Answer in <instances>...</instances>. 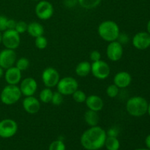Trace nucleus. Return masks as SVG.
Instances as JSON below:
<instances>
[{
	"instance_id": "nucleus-1",
	"label": "nucleus",
	"mask_w": 150,
	"mask_h": 150,
	"mask_svg": "<svg viewBox=\"0 0 150 150\" xmlns=\"http://www.w3.org/2000/svg\"><path fill=\"white\" fill-rule=\"evenodd\" d=\"M106 131L100 126L90 127L81 136V144L86 150H99L105 144Z\"/></svg>"
},
{
	"instance_id": "nucleus-2",
	"label": "nucleus",
	"mask_w": 150,
	"mask_h": 150,
	"mask_svg": "<svg viewBox=\"0 0 150 150\" xmlns=\"http://www.w3.org/2000/svg\"><path fill=\"white\" fill-rule=\"evenodd\" d=\"M98 33L100 38L105 42H113L117 40L120 36V26L114 21H104L98 26Z\"/></svg>"
},
{
	"instance_id": "nucleus-3",
	"label": "nucleus",
	"mask_w": 150,
	"mask_h": 150,
	"mask_svg": "<svg viewBox=\"0 0 150 150\" xmlns=\"http://www.w3.org/2000/svg\"><path fill=\"white\" fill-rule=\"evenodd\" d=\"M148 104L147 100L143 97H132L126 103V111L132 117H141L147 113Z\"/></svg>"
},
{
	"instance_id": "nucleus-4",
	"label": "nucleus",
	"mask_w": 150,
	"mask_h": 150,
	"mask_svg": "<svg viewBox=\"0 0 150 150\" xmlns=\"http://www.w3.org/2000/svg\"><path fill=\"white\" fill-rule=\"evenodd\" d=\"M22 94L19 86L7 84L3 88L0 93V100L4 105H12L18 102Z\"/></svg>"
},
{
	"instance_id": "nucleus-5",
	"label": "nucleus",
	"mask_w": 150,
	"mask_h": 150,
	"mask_svg": "<svg viewBox=\"0 0 150 150\" xmlns=\"http://www.w3.org/2000/svg\"><path fill=\"white\" fill-rule=\"evenodd\" d=\"M57 91L64 96L72 95L78 89L79 83L75 78L65 76L59 79L57 85Z\"/></svg>"
},
{
	"instance_id": "nucleus-6",
	"label": "nucleus",
	"mask_w": 150,
	"mask_h": 150,
	"mask_svg": "<svg viewBox=\"0 0 150 150\" xmlns=\"http://www.w3.org/2000/svg\"><path fill=\"white\" fill-rule=\"evenodd\" d=\"M1 43L5 48L16 50L21 44V35L15 29H7L2 32Z\"/></svg>"
},
{
	"instance_id": "nucleus-7",
	"label": "nucleus",
	"mask_w": 150,
	"mask_h": 150,
	"mask_svg": "<svg viewBox=\"0 0 150 150\" xmlns=\"http://www.w3.org/2000/svg\"><path fill=\"white\" fill-rule=\"evenodd\" d=\"M91 73L98 80H105L110 76L111 67L106 62L100 59L91 63Z\"/></svg>"
},
{
	"instance_id": "nucleus-8",
	"label": "nucleus",
	"mask_w": 150,
	"mask_h": 150,
	"mask_svg": "<svg viewBox=\"0 0 150 150\" xmlns=\"http://www.w3.org/2000/svg\"><path fill=\"white\" fill-rule=\"evenodd\" d=\"M53 4L46 0H40L35 6V14L42 21L49 20L54 15Z\"/></svg>"
},
{
	"instance_id": "nucleus-9",
	"label": "nucleus",
	"mask_w": 150,
	"mask_h": 150,
	"mask_svg": "<svg viewBox=\"0 0 150 150\" xmlns=\"http://www.w3.org/2000/svg\"><path fill=\"white\" fill-rule=\"evenodd\" d=\"M41 79L45 87L54 88L57 86L59 81L60 75L57 69L52 67H48L42 71Z\"/></svg>"
},
{
	"instance_id": "nucleus-10",
	"label": "nucleus",
	"mask_w": 150,
	"mask_h": 150,
	"mask_svg": "<svg viewBox=\"0 0 150 150\" xmlns=\"http://www.w3.org/2000/svg\"><path fill=\"white\" fill-rule=\"evenodd\" d=\"M18 126L17 122L12 119H4L0 121V137L10 139L17 133Z\"/></svg>"
},
{
	"instance_id": "nucleus-11",
	"label": "nucleus",
	"mask_w": 150,
	"mask_h": 150,
	"mask_svg": "<svg viewBox=\"0 0 150 150\" xmlns=\"http://www.w3.org/2000/svg\"><path fill=\"white\" fill-rule=\"evenodd\" d=\"M17 60V54L15 50L5 48L0 51V67L4 70L15 65Z\"/></svg>"
},
{
	"instance_id": "nucleus-12",
	"label": "nucleus",
	"mask_w": 150,
	"mask_h": 150,
	"mask_svg": "<svg viewBox=\"0 0 150 150\" xmlns=\"http://www.w3.org/2000/svg\"><path fill=\"white\" fill-rule=\"evenodd\" d=\"M124 53L123 46L119 41L108 42L106 48V56L111 62H118L122 59Z\"/></svg>"
},
{
	"instance_id": "nucleus-13",
	"label": "nucleus",
	"mask_w": 150,
	"mask_h": 150,
	"mask_svg": "<svg viewBox=\"0 0 150 150\" xmlns=\"http://www.w3.org/2000/svg\"><path fill=\"white\" fill-rule=\"evenodd\" d=\"M20 89L22 95L25 97L34 96L38 90V82L32 77H27L21 81Z\"/></svg>"
},
{
	"instance_id": "nucleus-14",
	"label": "nucleus",
	"mask_w": 150,
	"mask_h": 150,
	"mask_svg": "<svg viewBox=\"0 0 150 150\" xmlns=\"http://www.w3.org/2000/svg\"><path fill=\"white\" fill-rule=\"evenodd\" d=\"M132 43L136 49H146L150 46V35L147 32H138L133 36Z\"/></svg>"
},
{
	"instance_id": "nucleus-15",
	"label": "nucleus",
	"mask_w": 150,
	"mask_h": 150,
	"mask_svg": "<svg viewBox=\"0 0 150 150\" xmlns=\"http://www.w3.org/2000/svg\"><path fill=\"white\" fill-rule=\"evenodd\" d=\"M23 110L29 114H35L40 110V101L34 96L25 97L22 101Z\"/></svg>"
},
{
	"instance_id": "nucleus-16",
	"label": "nucleus",
	"mask_w": 150,
	"mask_h": 150,
	"mask_svg": "<svg viewBox=\"0 0 150 150\" xmlns=\"http://www.w3.org/2000/svg\"><path fill=\"white\" fill-rule=\"evenodd\" d=\"M4 77L7 84L18 85L22 80V72L16 66H13L5 70Z\"/></svg>"
},
{
	"instance_id": "nucleus-17",
	"label": "nucleus",
	"mask_w": 150,
	"mask_h": 150,
	"mask_svg": "<svg viewBox=\"0 0 150 150\" xmlns=\"http://www.w3.org/2000/svg\"><path fill=\"white\" fill-rule=\"evenodd\" d=\"M113 82L119 89H125L130 86L132 82V76L128 72L120 71L116 73L113 79Z\"/></svg>"
},
{
	"instance_id": "nucleus-18",
	"label": "nucleus",
	"mask_w": 150,
	"mask_h": 150,
	"mask_svg": "<svg viewBox=\"0 0 150 150\" xmlns=\"http://www.w3.org/2000/svg\"><path fill=\"white\" fill-rule=\"evenodd\" d=\"M85 104L88 109L96 111V112L102 111L104 107L103 100L96 95H91L86 97Z\"/></svg>"
},
{
	"instance_id": "nucleus-19",
	"label": "nucleus",
	"mask_w": 150,
	"mask_h": 150,
	"mask_svg": "<svg viewBox=\"0 0 150 150\" xmlns=\"http://www.w3.org/2000/svg\"><path fill=\"white\" fill-rule=\"evenodd\" d=\"M29 35L32 38H38V37L42 36L44 35L45 29H44L43 26L41 23H38L37 21L31 22L28 24L27 31Z\"/></svg>"
},
{
	"instance_id": "nucleus-20",
	"label": "nucleus",
	"mask_w": 150,
	"mask_h": 150,
	"mask_svg": "<svg viewBox=\"0 0 150 150\" xmlns=\"http://www.w3.org/2000/svg\"><path fill=\"white\" fill-rule=\"evenodd\" d=\"M84 122L89 127H94V126L98 125L100 117L98 115V112L92 111V110L88 109L83 115Z\"/></svg>"
},
{
	"instance_id": "nucleus-21",
	"label": "nucleus",
	"mask_w": 150,
	"mask_h": 150,
	"mask_svg": "<svg viewBox=\"0 0 150 150\" xmlns=\"http://www.w3.org/2000/svg\"><path fill=\"white\" fill-rule=\"evenodd\" d=\"M76 75L79 77H86L91 73V63L87 61H82L75 68Z\"/></svg>"
},
{
	"instance_id": "nucleus-22",
	"label": "nucleus",
	"mask_w": 150,
	"mask_h": 150,
	"mask_svg": "<svg viewBox=\"0 0 150 150\" xmlns=\"http://www.w3.org/2000/svg\"><path fill=\"white\" fill-rule=\"evenodd\" d=\"M104 146L107 150H119L120 148V142L116 136H107Z\"/></svg>"
},
{
	"instance_id": "nucleus-23",
	"label": "nucleus",
	"mask_w": 150,
	"mask_h": 150,
	"mask_svg": "<svg viewBox=\"0 0 150 150\" xmlns=\"http://www.w3.org/2000/svg\"><path fill=\"white\" fill-rule=\"evenodd\" d=\"M53 93L54 92L51 90V88H44L39 94V100L43 103H49L51 101Z\"/></svg>"
},
{
	"instance_id": "nucleus-24",
	"label": "nucleus",
	"mask_w": 150,
	"mask_h": 150,
	"mask_svg": "<svg viewBox=\"0 0 150 150\" xmlns=\"http://www.w3.org/2000/svg\"><path fill=\"white\" fill-rule=\"evenodd\" d=\"M102 0H77L79 5L86 10L95 8L100 4Z\"/></svg>"
},
{
	"instance_id": "nucleus-25",
	"label": "nucleus",
	"mask_w": 150,
	"mask_h": 150,
	"mask_svg": "<svg viewBox=\"0 0 150 150\" xmlns=\"http://www.w3.org/2000/svg\"><path fill=\"white\" fill-rule=\"evenodd\" d=\"M15 64H16L15 66L21 72L25 71L29 67V60L26 57H21L18 59L16 60V62Z\"/></svg>"
},
{
	"instance_id": "nucleus-26",
	"label": "nucleus",
	"mask_w": 150,
	"mask_h": 150,
	"mask_svg": "<svg viewBox=\"0 0 150 150\" xmlns=\"http://www.w3.org/2000/svg\"><path fill=\"white\" fill-rule=\"evenodd\" d=\"M72 97H73V99L75 102L78 103H85L87 96L83 90H80V89H78L72 95Z\"/></svg>"
},
{
	"instance_id": "nucleus-27",
	"label": "nucleus",
	"mask_w": 150,
	"mask_h": 150,
	"mask_svg": "<svg viewBox=\"0 0 150 150\" xmlns=\"http://www.w3.org/2000/svg\"><path fill=\"white\" fill-rule=\"evenodd\" d=\"M35 45L39 50H44L48 46V40L43 35L38 37L35 40Z\"/></svg>"
},
{
	"instance_id": "nucleus-28",
	"label": "nucleus",
	"mask_w": 150,
	"mask_h": 150,
	"mask_svg": "<svg viewBox=\"0 0 150 150\" xmlns=\"http://www.w3.org/2000/svg\"><path fill=\"white\" fill-rule=\"evenodd\" d=\"M105 92H106V95L108 98H115L116 97L118 96L120 89L114 83H112V84H110L107 86Z\"/></svg>"
},
{
	"instance_id": "nucleus-29",
	"label": "nucleus",
	"mask_w": 150,
	"mask_h": 150,
	"mask_svg": "<svg viewBox=\"0 0 150 150\" xmlns=\"http://www.w3.org/2000/svg\"><path fill=\"white\" fill-rule=\"evenodd\" d=\"M66 146L63 141L55 140L50 144L48 150H65Z\"/></svg>"
},
{
	"instance_id": "nucleus-30",
	"label": "nucleus",
	"mask_w": 150,
	"mask_h": 150,
	"mask_svg": "<svg viewBox=\"0 0 150 150\" xmlns=\"http://www.w3.org/2000/svg\"><path fill=\"white\" fill-rule=\"evenodd\" d=\"M63 97H64V95H62V94L60 93V92H59L58 91H57V92H54L52 98H51V103L54 105L59 106V105H62V103H63V100H64Z\"/></svg>"
},
{
	"instance_id": "nucleus-31",
	"label": "nucleus",
	"mask_w": 150,
	"mask_h": 150,
	"mask_svg": "<svg viewBox=\"0 0 150 150\" xmlns=\"http://www.w3.org/2000/svg\"><path fill=\"white\" fill-rule=\"evenodd\" d=\"M27 26L28 23L24 21H19L16 22V27H15V30L19 33L20 35L25 33L27 31Z\"/></svg>"
},
{
	"instance_id": "nucleus-32",
	"label": "nucleus",
	"mask_w": 150,
	"mask_h": 150,
	"mask_svg": "<svg viewBox=\"0 0 150 150\" xmlns=\"http://www.w3.org/2000/svg\"><path fill=\"white\" fill-rule=\"evenodd\" d=\"M8 18L3 15H0V32H3L7 30V23Z\"/></svg>"
},
{
	"instance_id": "nucleus-33",
	"label": "nucleus",
	"mask_w": 150,
	"mask_h": 150,
	"mask_svg": "<svg viewBox=\"0 0 150 150\" xmlns=\"http://www.w3.org/2000/svg\"><path fill=\"white\" fill-rule=\"evenodd\" d=\"M89 59H90L92 62L99 61V60L101 59V54L100 53V51H97V50L92 51L89 54Z\"/></svg>"
},
{
	"instance_id": "nucleus-34",
	"label": "nucleus",
	"mask_w": 150,
	"mask_h": 150,
	"mask_svg": "<svg viewBox=\"0 0 150 150\" xmlns=\"http://www.w3.org/2000/svg\"><path fill=\"white\" fill-rule=\"evenodd\" d=\"M128 37L125 35V34H122L120 33V36H119L118 39H117V41L120 42V43L122 45L123 43H126L127 42H128Z\"/></svg>"
},
{
	"instance_id": "nucleus-35",
	"label": "nucleus",
	"mask_w": 150,
	"mask_h": 150,
	"mask_svg": "<svg viewBox=\"0 0 150 150\" xmlns=\"http://www.w3.org/2000/svg\"><path fill=\"white\" fill-rule=\"evenodd\" d=\"M16 22L14 19H8L7 23V29H15L16 27Z\"/></svg>"
},
{
	"instance_id": "nucleus-36",
	"label": "nucleus",
	"mask_w": 150,
	"mask_h": 150,
	"mask_svg": "<svg viewBox=\"0 0 150 150\" xmlns=\"http://www.w3.org/2000/svg\"><path fill=\"white\" fill-rule=\"evenodd\" d=\"M145 144H146L147 149H150V134L148 135L145 139Z\"/></svg>"
},
{
	"instance_id": "nucleus-37",
	"label": "nucleus",
	"mask_w": 150,
	"mask_h": 150,
	"mask_svg": "<svg viewBox=\"0 0 150 150\" xmlns=\"http://www.w3.org/2000/svg\"><path fill=\"white\" fill-rule=\"evenodd\" d=\"M4 69H2L1 67H0V79L4 76Z\"/></svg>"
},
{
	"instance_id": "nucleus-38",
	"label": "nucleus",
	"mask_w": 150,
	"mask_h": 150,
	"mask_svg": "<svg viewBox=\"0 0 150 150\" xmlns=\"http://www.w3.org/2000/svg\"><path fill=\"white\" fill-rule=\"evenodd\" d=\"M146 29H147V32L150 35V20L148 21L147 25H146Z\"/></svg>"
},
{
	"instance_id": "nucleus-39",
	"label": "nucleus",
	"mask_w": 150,
	"mask_h": 150,
	"mask_svg": "<svg viewBox=\"0 0 150 150\" xmlns=\"http://www.w3.org/2000/svg\"><path fill=\"white\" fill-rule=\"evenodd\" d=\"M147 113L149 114V115L150 116V103L148 104V108H147Z\"/></svg>"
},
{
	"instance_id": "nucleus-40",
	"label": "nucleus",
	"mask_w": 150,
	"mask_h": 150,
	"mask_svg": "<svg viewBox=\"0 0 150 150\" xmlns=\"http://www.w3.org/2000/svg\"><path fill=\"white\" fill-rule=\"evenodd\" d=\"M1 36H2V32H0V44L1 43Z\"/></svg>"
},
{
	"instance_id": "nucleus-41",
	"label": "nucleus",
	"mask_w": 150,
	"mask_h": 150,
	"mask_svg": "<svg viewBox=\"0 0 150 150\" xmlns=\"http://www.w3.org/2000/svg\"><path fill=\"white\" fill-rule=\"evenodd\" d=\"M135 150H150L149 149H143V148H139V149H136Z\"/></svg>"
},
{
	"instance_id": "nucleus-42",
	"label": "nucleus",
	"mask_w": 150,
	"mask_h": 150,
	"mask_svg": "<svg viewBox=\"0 0 150 150\" xmlns=\"http://www.w3.org/2000/svg\"><path fill=\"white\" fill-rule=\"evenodd\" d=\"M32 1H40V0H32Z\"/></svg>"
},
{
	"instance_id": "nucleus-43",
	"label": "nucleus",
	"mask_w": 150,
	"mask_h": 150,
	"mask_svg": "<svg viewBox=\"0 0 150 150\" xmlns=\"http://www.w3.org/2000/svg\"><path fill=\"white\" fill-rule=\"evenodd\" d=\"M142 1H145V0H142Z\"/></svg>"
}]
</instances>
